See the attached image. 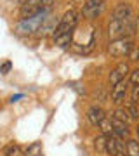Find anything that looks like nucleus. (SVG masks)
I'll list each match as a JSON object with an SVG mask.
<instances>
[{
  "mask_svg": "<svg viewBox=\"0 0 139 156\" xmlns=\"http://www.w3.org/2000/svg\"><path fill=\"white\" fill-rule=\"evenodd\" d=\"M52 2L54 0H26L21 9L23 19H30V17H33V16H38V14L47 12L52 7Z\"/></svg>",
  "mask_w": 139,
  "mask_h": 156,
  "instance_id": "1",
  "label": "nucleus"
},
{
  "mask_svg": "<svg viewBox=\"0 0 139 156\" xmlns=\"http://www.w3.org/2000/svg\"><path fill=\"white\" fill-rule=\"evenodd\" d=\"M77 24H78V14H77V11H68L66 14L61 17L59 24L56 26L54 38H57V37H64V35H71L73 30L77 28Z\"/></svg>",
  "mask_w": 139,
  "mask_h": 156,
  "instance_id": "2",
  "label": "nucleus"
},
{
  "mask_svg": "<svg viewBox=\"0 0 139 156\" xmlns=\"http://www.w3.org/2000/svg\"><path fill=\"white\" fill-rule=\"evenodd\" d=\"M134 49V42L129 37H123V38H117L111 40L110 45H108V54H111L113 57H122V56H129Z\"/></svg>",
  "mask_w": 139,
  "mask_h": 156,
  "instance_id": "3",
  "label": "nucleus"
},
{
  "mask_svg": "<svg viewBox=\"0 0 139 156\" xmlns=\"http://www.w3.org/2000/svg\"><path fill=\"white\" fill-rule=\"evenodd\" d=\"M104 7H106V0H87L83 4L82 14L85 19H96L97 16H101Z\"/></svg>",
  "mask_w": 139,
  "mask_h": 156,
  "instance_id": "4",
  "label": "nucleus"
},
{
  "mask_svg": "<svg viewBox=\"0 0 139 156\" xmlns=\"http://www.w3.org/2000/svg\"><path fill=\"white\" fill-rule=\"evenodd\" d=\"M45 14H38V16H33L30 17V19H23L21 24L17 26V30L21 31V33H33V31H40V28L44 26V21H45Z\"/></svg>",
  "mask_w": 139,
  "mask_h": 156,
  "instance_id": "5",
  "label": "nucleus"
},
{
  "mask_svg": "<svg viewBox=\"0 0 139 156\" xmlns=\"http://www.w3.org/2000/svg\"><path fill=\"white\" fill-rule=\"evenodd\" d=\"M127 73H129V66L125 64V62L118 64V66L110 73V83L113 85V87H115L117 83L123 82V80H125V76H127Z\"/></svg>",
  "mask_w": 139,
  "mask_h": 156,
  "instance_id": "6",
  "label": "nucleus"
},
{
  "mask_svg": "<svg viewBox=\"0 0 139 156\" xmlns=\"http://www.w3.org/2000/svg\"><path fill=\"white\" fill-rule=\"evenodd\" d=\"M123 151H125V146L115 135L108 137V140H106V153H110L111 156H120V154H123Z\"/></svg>",
  "mask_w": 139,
  "mask_h": 156,
  "instance_id": "7",
  "label": "nucleus"
},
{
  "mask_svg": "<svg viewBox=\"0 0 139 156\" xmlns=\"http://www.w3.org/2000/svg\"><path fill=\"white\" fill-rule=\"evenodd\" d=\"M125 95H127V82L123 80L120 83H117L111 90V101L115 102V104H120L125 101Z\"/></svg>",
  "mask_w": 139,
  "mask_h": 156,
  "instance_id": "8",
  "label": "nucleus"
},
{
  "mask_svg": "<svg viewBox=\"0 0 139 156\" xmlns=\"http://www.w3.org/2000/svg\"><path fill=\"white\" fill-rule=\"evenodd\" d=\"M87 118H89V122L92 125H101V123L106 120V113L103 108L99 106H92L89 108V111H87Z\"/></svg>",
  "mask_w": 139,
  "mask_h": 156,
  "instance_id": "9",
  "label": "nucleus"
},
{
  "mask_svg": "<svg viewBox=\"0 0 139 156\" xmlns=\"http://www.w3.org/2000/svg\"><path fill=\"white\" fill-rule=\"evenodd\" d=\"M127 17H132V9L129 4L122 2V4H118L115 12H113V19H127Z\"/></svg>",
  "mask_w": 139,
  "mask_h": 156,
  "instance_id": "10",
  "label": "nucleus"
},
{
  "mask_svg": "<svg viewBox=\"0 0 139 156\" xmlns=\"http://www.w3.org/2000/svg\"><path fill=\"white\" fill-rule=\"evenodd\" d=\"M113 128H115V135H118V137H122V139H125V137H129V127L127 123L122 122V120H117V118L113 116Z\"/></svg>",
  "mask_w": 139,
  "mask_h": 156,
  "instance_id": "11",
  "label": "nucleus"
},
{
  "mask_svg": "<svg viewBox=\"0 0 139 156\" xmlns=\"http://www.w3.org/2000/svg\"><path fill=\"white\" fill-rule=\"evenodd\" d=\"M125 151H127V156H139V142L134 139H129L125 144Z\"/></svg>",
  "mask_w": 139,
  "mask_h": 156,
  "instance_id": "12",
  "label": "nucleus"
},
{
  "mask_svg": "<svg viewBox=\"0 0 139 156\" xmlns=\"http://www.w3.org/2000/svg\"><path fill=\"white\" fill-rule=\"evenodd\" d=\"M99 127H101V130H103V134H104L106 137H111V135L115 134V128H113V122H111V120H108V118H106L104 122L101 123Z\"/></svg>",
  "mask_w": 139,
  "mask_h": 156,
  "instance_id": "13",
  "label": "nucleus"
},
{
  "mask_svg": "<svg viewBox=\"0 0 139 156\" xmlns=\"http://www.w3.org/2000/svg\"><path fill=\"white\" fill-rule=\"evenodd\" d=\"M115 118H117V120H122V122H125V123H129L130 120H132L129 109H122V108H118L117 111H115Z\"/></svg>",
  "mask_w": 139,
  "mask_h": 156,
  "instance_id": "14",
  "label": "nucleus"
},
{
  "mask_svg": "<svg viewBox=\"0 0 139 156\" xmlns=\"http://www.w3.org/2000/svg\"><path fill=\"white\" fill-rule=\"evenodd\" d=\"M26 156H42V146L38 142H33L26 149Z\"/></svg>",
  "mask_w": 139,
  "mask_h": 156,
  "instance_id": "15",
  "label": "nucleus"
},
{
  "mask_svg": "<svg viewBox=\"0 0 139 156\" xmlns=\"http://www.w3.org/2000/svg\"><path fill=\"white\" fill-rule=\"evenodd\" d=\"M106 140H108L106 135H99V137H96V139H94L96 149H97V151H106Z\"/></svg>",
  "mask_w": 139,
  "mask_h": 156,
  "instance_id": "16",
  "label": "nucleus"
},
{
  "mask_svg": "<svg viewBox=\"0 0 139 156\" xmlns=\"http://www.w3.org/2000/svg\"><path fill=\"white\" fill-rule=\"evenodd\" d=\"M127 109H129V113H130V116H132L134 120H137L139 118V106L137 104H132V106H129Z\"/></svg>",
  "mask_w": 139,
  "mask_h": 156,
  "instance_id": "17",
  "label": "nucleus"
},
{
  "mask_svg": "<svg viewBox=\"0 0 139 156\" xmlns=\"http://www.w3.org/2000/svg\"><path fill=\"white\" fill-rule=\"evenodd\" d=\"M132 102L139 106V85H136L132 89Z\"/></svg>",
  "mask_w": 139,
  "mask_h": 156,
  "instance_id": "18",
  "label": "nucleus"
},
{
  "mask_svg": "<svg viewBox=\"0 0 139 156\" xmlns=\"http://www.w3.org/2000/svg\"><path fill=\"white\" fill-rule=\"evenodd\" d=\"M130 82H132L134 85H139V69H134V71L130 73Z\"/></svg>",
  "mask_w": 139,
  "mask_h": 156,
  "instance_id": "19",
  "label": "nucleus"
},
{
  "mask_svg": "<svg viewBox=\"0 0 139 156\" xmlns=\"http://www.w3.org/2000/svg\"><path fill=\"white\" fill-rule=\"evenodd\" d=\"M17 153V146H9L5 149V153H4V156H14Z\"/></svg>",
  "mask_w": 139,
  "mask_h": 156,
  "instance_id": "20",
  "label": "nucleus"
},
{
  "mask_svg": "<svg viewBox=\"0 0 139 156\" xmlns=\"http://www.w3.org/2000/svg\"><path fill=\"white\" fill-rule=\"evenodd\" d=\"M129 59H130V61H137V59H139V49H137V47H134V49H132V52L129 54Z\"/></svg>",
  "mask_w": 139,
  "mask_h": 156,
  "instance_id": "21",
  "label": "nucleus"
},
{
  "mask_svg": "<svg viewBox=\"0 0 139 156\" xmlns=\"http://www.w3.org/2000/svg\"><path fill=\"white\" fill-rule=\"evenodd\" d=\"M9 69H11V62H5V64H4V66H2V73H4V75H5V73L9 71Z\"/></svg>",
  "mask_w": 139,
  "mask_h": 156,
  "instance_id": "22",
  "label": "nucleus"
},
{
  "mask_svg": "<svg viewBox=\"0 0 139 156\" xmlns=\"http://www.w3.org/2000/svg\"><path fill=\"white\" fill-rule=\"evenodd\" d=\"M136 132H137V137H139V125H137V128H136Z\"/></svg>",
  "mask_w": 139,
  "mask_h": 156,
  "instance_id": "23",
  "label": "nucleus"
},
{
  "mask_svg": "<svg viewBox=\"0 0 139 156\" xmlns=\"http://www.w3.org/2000/svg\"><path fill=\"white\" fill-rule=\"evenodd\" d=\"M137 28H139V21H137Z\"/></svg>",
  "mask_w": 139,
  "mask_h": 156,
  "instance_id": "24",
  "label": "nucleus"
},
{
  "mask_svg": "<svg viewBox=\"0 0 139 156\" xmlns=\"http://www.w3.org/2000/svg\"><path fill=\"white\" fill-rule=\"evenodd\" d=\"M120 156H123V154H120Z\"/></svg>",
  "mask_w": 139,
  "mask_h": 156,
  "instance_id": "25",
  "label": "nucleus"
}]
</instances>
